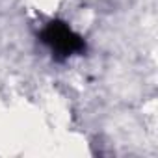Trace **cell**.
Instances as JSON below:
<instances>
[{"mask_svg":"<svg viewBox=\"0 0 158 158\" xmlns=\"http://www.w3.org/2000/svg\"><path fill=\"white\" fill-rule=\"evenodd\" d=\"M41 39L45 45L52 48L56 56L67 58L71 54H80L86 50V43L80 35H76L65 23L52 21L47 24V28L41 34Z\"/></svg>","mask_w":158,"mask_h":158,"instance_id":"cell-1","label":"cell"}]
</instances>
